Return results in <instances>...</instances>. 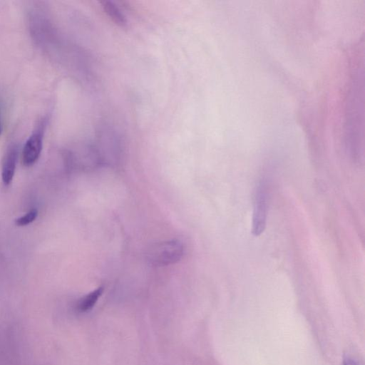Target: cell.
I'll return each instance as SVG.
<instances>
[{"label":"cell","mask_w":365,"mask_h":365,"mask_svg":"<svg viewBox=\"0 0 365 365\" xmlns=\"http://www.w3.org/2000/svg\"><path fill=\"white\" fill-rule=\"evenodd\" d=\"M103 292V287H99L81 298L77 303V309L81 312L91 309L101 296Z\"/></svg>","instance_id":"52a82bcc"},{"label":"cell","mask_w":365,"mask_h":365,"mask_svg":"<svg viewBox=\"0 0 365 365\" xmlns=\"http://www.w3.org/2000/svg\"><path fill=\"white\" fill-rule=\"evenodd\" d=\"M96 138L94 145L101 165H118L123 154V143L117 130L109 126L103 127L98 130Z\"/></svg>","instance_id":"6da1fadb"},{"label":"cell","mask_w":365,"mask_h":365,"mask_svg":"<svg viewBox=\"0 0 365 365\" xmlns=\"http://www.w3.org/2000/svg\"><path fill=\"white\" fill-rule=\"evenodd\" d=\"M18 147L12 144L6 150L1 165V180L4 185H9L13 180L18 160Z\"/></svg>","instance_id":"5b68a950"},{"label":"cell","mask_w":365,"mask_h":365,"mask_svg":"<svg viewBox=\"0 0 365 365\" xmlns=\"http://www.w3.org/2000/svg\"><path fill=\"white\" fill-rule=\"evenodd\" d=\"M101 3L105 13L115 24L120 27L127 26L128 21L125 16L114 2L103 1Z\"/></svg>","instance_id":"8992f818"},{"label":"cell","mask_w":365,"mask_h":365,"mask_svg":"<svg viewBox=\"0 0 365 365\" xmlns=\"http://www.w3.org/2000/svg\"><path fill=\"white\" fill-rule=\"evenodd\" d=\"M2 121H1V109H0V135L1 134V132H2Z\"/></svg>","instance_id":"30bf717a"},{"label":"cell","mask_w":365,"mask_h":365,"mask_svg":"<svg viewBox=\"0 0 365 365\" xmlns=\"http://www.w3.org/2000/svg\"><path fill=\"white\" fill-rule=\"evenodd\" d=\"M267 213V185L262 178L256 186L255 191L254 210L252 232L255 236H259L264 230Z\"/></svg>","instance_id":"3957f363"},{"label":"cell","mask_w":365,"mask_h":365,"mask_svg":"<svg viewBox=\"0 0 365 365\" xmlns=\"http://www.w3.org/2000/svg\"><path fill=\"white\" fill-rule=\"evenodd\" d=\"M38 216V210L36 208L31 209L25 215L16 218L15 224L17 226H26L33 222Z\"/></svg>","instance_id":"ba28073f"},{"label":"cell","mask_w":365,"mask_h":365,"mask_svg":"<svg viewBox=\"0 0 365 365\" xmlns=\"http://www.w3.org/2000/svg\"><path fill=\"white\" fill-rule=\"evenodd\" d=\"M43 140V128L38 126L26 140L22 150V163L27 167L33 165L38 159Z\"/></svg>","instance_id":"277c9868"},{"label":"cell","mask_w":365,"mask_h":365,"mask_svg":"<svg viewBox=\"0 0 365 365\" xmlns=\"http://www.w3.org/2000/svg\"><path fill=\"white\" fill-rule=\"evenodd\" d=\"M184 255L182 243L177 240L158 242L153 245L147 252L148 262L156 267L175 264Z\"/></svg>","instance_id":"7a4b0ae2"},{"label":"cell","mask_w":365,"mask_h":365,"mask_svg":"<svg viewBox=\"0 0 365 365\" xmlns=\"http://www.w3.org/2000/svg\"><path fill=\"white\" fill-rule=\"evenodd\" d=\"M343 365H359L357 362L349 357H345L343 361Z\"/></svg>","instance_id":"9c48e42d"}]
</instances>
